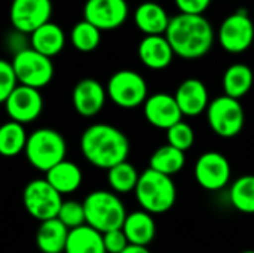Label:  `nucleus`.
<instances>
[{"label": "nucleus", "instance_id": "nucleus-1", "mask_svg": "<svg viewBox=\"0 0 254 253\" xmlns=\"http://www.w3.org/2000/svg\"><path fill=\"white\" fill-rule=\"evenodd\" d=\"M165 37L174 55L196 60L210 52L214 43V30L204 15L179 13L170 19Z\"/></svg>", "mask_w": 254, "mask_h": 253}, {"label": "nucleus", "instance_id": "nucleus-2", "mask_svg": "<svg viewBox=\"0 0 254 253\" xmlns=\"http://www.w3.org/2000/svg\"><path fill=\"white\" fill-rule=\"evenodd\" d=\"M80 151L85 160L97 169L110 170L127 161L129 140L124 131L109 124H92L80 137Z\"/></svg>", "mask_w": 254, "mask_h": 253}, {"label": "nucleus", "instance_id": "nucleus-3", "mask_svg": "<svg viewBox=\"0 0 254 253\" xmlns=\"http://www.w3.org/2000/svg\"><path fill=\"white\" fill-rule=\"evenodd\" d=\"M134 194L141 210L150 215L167 213L173 209L177 200V189L173 179L152 169L140 173Z\"/></svg>", "mask_w": 254, "mask_h": 253}, {"label": "nucleus", "instance_id": "nucleus-4", "mask_svg": "<svg viewBox=\"0 0 254 253\" xmlns=\"http://www.w3.org/2000/svg\"><path fill=\"white\" fill-rule=\"evenodd\" d=\"M82 203L85 209L86 225L101 234L122 228L128 215L122 200L112 191H92Z\"/></svg>", "mask_w": 254, "mask_h": 253}, {"label": "nucleus", "instance_id": "nucleus-5", "mask_svg": "<svg viewBox=\"0 0 254 253\" xmlns=\"http://www.w3.org/2000/svg\"><path fill=\"white\" fill-rule=\"evenodd\" d=\"M24 154L31 167L48 173L52 167L65 160L67 145L60 131L37 128L28 136Z\"/></svg>", "mask_w": 254, "mask_h": 253}, {"label": "nucleus", "instance_id": "nucleus-6", "mask_svg": "<svg viewBox=\"0 0 254 253\" xmlns=\"http://www.w3.org/2000/svg\"><path fill=\"white\" fill-rule=\"evenodd\" d=\"M205 112L210 128L219 137L232 139L244 128L246 112L240 100L223 94L211 100Z\"/></svg>", "mask_w": 254, "mask_h": 253}, {"label": "nucleus", "instance_id": "nucleus-7", "mask_svg": "<svg viewBox=\"0 0 254 253\" xmlns=\"http://www.w3.org/2000/svg\"><path fill=\"white\" fill-rule=\"evenodd\" d=\"M12 67L18 81V85L40 89L46 86L54 78L52 58L42 55L33 48L16 52L12 58Z\"/></svg>", "mask_w": 254, "mask_h": 253}, {"label": "nucleus", "instance_id": "nucleus-8", "mask_svg": "<svg viewBox=\"0 0 254 253\" xmlns=\"http://www.w3.org/2000/svg\"><path fill=\"white\" fill-rule=\"evenodd\" d=\"M107 97L122 109L143 106L147 100V84L144 78L134 70H118L106 85Z\"/></svg>", "mask_w": 254, "mask_h": 253}, {"label": "nucleus", "instance_id": "nucleus-9", "mask_svg": "<svg viewBox=\"0 0 254 253\" xmlns=\"http://www.w3.org/2000/svg\"><path fill=\"white\" fill-rule=\"evenodd\" d=\"M63 201V195L46 179L30 180L22 191V204L27 213L39 222L57 218Z\"/></svg>", "mask_w": 254, "mask_h": 253}, {"label": "nucleus", "instance_id": "nucleus-10", "mask_svg": "<svg viewBox=\"0 0 254 253\" xmlns=\"http://www.w3.org/2000/svg\"><path fill=\"white\" fill-rule=\"evenodd\" d=\"M219 42L229 54L246 52L254 43V22L247 12L240 10L223 19L219 28Z\"/></svg>", "mask_w": 254, "mask_h": 253}, {"label": "nucleus", "instance_id": "nucleus-11", "mask_svg": "<svg viewBox=\"0 0 254 253\" xmlns=\"http://www.w3.org/2000/svg\"><path fill=\"white\" fill-rule=\"evenodd\" d=\"M52 16L51 0H12L9 19L13 30L31 34L34 30L49 22Z\"/></svg>", "mask_w": 254, "mask_h": 253}, {"label": "nucleus", "instance_id": "nucleus-12", "mask_svg": "<svg viewBox=\"0 0 254 253\" xmlns=\"http://www.w3.org/2000/svg\"><path fill=\"white\" fill-rule=\"evenodd\" d=\"M193 174L201 188L216 192L223 189L229 183L232 174L231 163L223 154L208 151L196 160Z\"/></svg>", "mask_w": 254, "mask_h": 253}, {"label": "nucleus", "instance_id": "nucleus-13", "mask_svg": "<svg viewBox=\"0 0 254 253\" xmlns=\"http://www.w3.org/2000/svg\"><path fill=\"white\" fill-rule=\"evenodd\" d=\"M129 13L127 0H86L83 19L95 25L100 31L121 27Z\"/></svg>", "mask_w": 254, "mask_h": 253}, {"label": "nucleus", "instance_id": "nucleus-14", "mask_svg": "<svg viewBox=\"0 0 254 253\" xmlns=\"http://www.w3.org/2000/svg\"><path fill=\"white\" fill-rule=\"evenodd\" d=\"M4 109L10 121L22 125L33 122L43 110V97L40 89L18 85L4 101Z\"/></svg>", "mask_w": 254, "mask_h": 253}, {"label": "nucleus", "instance_id": "nucleus-15", "mask_svg": "<svg viewBox=\"0 0 254 253\" xmlns=\"http://www.w3.org/2000/svg\"><path fill=\"white\" fill-rule=\"evenodd\" d=\"M143 113L150 125L165 131L177 122L183 121V115L174 95L167 92H156L149 95L143 104Z\"/></svg>", "mask_w": 254, "mask_h": 253}, {"label": "nucleus", "instance_id": "nucleus-16", "mask_svg": "<svg viewBox=\"0 0 254 253\" xmlns=\"http://www.w3.org/2000/svg\"><path fill=\"white\" fill-rule=\"evenodd\" d=\"M107 100L106 88L92 78L80 79L71 92V101L74 110L83 118H92L98 115Z\"/></svg>", "mask_w": 254, "mask_h": 253}, {"label": "nucleus", "instance_id": "nucleus-17", "mask_svg": "<svg viewBox=\"0 0 254 253\" xmlns=\"http://www.w3.org/2000/svg\"><path fill=\"white\" fill-rule=\"evenodd\" d=\"M174 98L183 116H199L210 104V95L205 84L199 79H185L176 89Z\"/></svg>", "mask_w": 254, "mask_h": 253}, {"label": "nucleus", "instance_id": "nucleus-18", "mask_svg": "<svg viewBox=\"0 0 254 253\" xmlns=\"http://www.w3.org/2000/svg\"><path fill=\"white\" fill-rule=\"evenodd\" d=\"M138 58L150 70H164L173 63L174 52L165 34L144 36L138 43Z\"/></svg>", "mask_w": 254, "mask_h": 253}, {"label": "nucleus", "instance_id": "nucleus-19", "mask_svg": "<svg viewBox=\"0 0 254 253\" xmlns=\"http://www.w3.org/2000/svg\"><path fill=\"white\" fill-rule=\"evenodd\" d=\"M170 19L167 10L156 1H144L138 4L134 13V22L144 36L165 34Z\"/></svg>", "mask_w": 254, "mask_h": 253}, {"label": "nucleus", "instance_id": "nucleus-20", "mask_svg": "<svg viewBox=\"0 0 254 253\" xmlns=\"http://www.w3.org/2000/svg\"><path fill=\"white\" fill-rule=\"evenodd\" d=\"M122 231L129 245L147 248L156 236V224L153 215L144 210L128 213L122 225Z\"/></svg>", "mask_w": 254, "mask_h": 253}, {"label": "nucleus", "instance_id": "nucleus-21", "mask_svg": "<svg viewBox=\"0 0 254 253\" xmlns=\"http://www.w3.org/2000/svg\"><path fill=\"white\" fill-rule=\"evenodd\" d=\"M64 46H65L64 30L52 21L43 24L42 27H39L30 34V48L49 58L58 55L64 49Z\"/></svg>", "mask_w": 254, "mask_h": 253}, {"label": "nucleus", "instance_id": "nucleus-22", "mask_svg": "<svg viewBox=\"0 0 254 253\" xmlns=\"http://www.w3.org/2000/svg\"><path fill=\"white\" fill-rule=\"evenodd\" d=\"M70 230L58 218L40 222L36 233V245L42 253H64Z\"/></svg>", "mask_w": 254, "mask_h": 253}, {"label": "nucleus", "instance_id": "nucleus-23", "mask_svg": "<svg viewBox=\"0 0 254 253\" xmlns=\"http://www.w3.org/2000/svg\"><path fill=\"white\" fill-rule=\"evenodd\" d=\"M45 174H46L45 179L48 180V183L61 195H67V194L77 191L83 180L80 167L67 160L61 161Z\"/></svg>", "mask_w": 254, "mask_h": 253}, {"label": "nucleus", "instance_id": "nucleus-24", "mask_svg": "<svg viewBox=\"0 0 254 253\" xmlns=\"http://www.w3.org/2000/svg\"><path fill=\"white\" fill-rule=\"evenodd\" d=\"M254 82L253 70L244 63L231 64L223 75V89L225 95L232 97L235 100H241L246 97Z\"/></svg>", "mask_w": 254, "mask_h": 253}, {"label": "nucleus", "instance_id": "nucleus-25", "mask_svg": "<svg viewBox=\"0 0 254 253\" xmlns=\"http://www.w3.org/2000/svg\"><path fill=\"white\" fill-rule=\"evenodd\" d=\"M64 253H106L103 234L88 225L70 230Z\"/></svg>", "mask_w": 254, "mask_h": 253}, {"label": "nucleus", "instance_id": "nucleus-26", "mask_svg": "<svg viewBox=\"0 0 254 253\" xmlns=\"http://www.w3.org/2000/svg\"><path fill=\"white\" fill-rule=\"evenodd\" d=\"M186 164V155L185 152L170 146V145H164L161 148H158L150 160H149V169L165 174V176H174L179 171L183 170Z\"/></svg>", "mask_w": 254, "mask_h": 253}, {"label": "nucleus", "instance_id": "nucleus-27", "mask_svg": "<svg viewBox=\"0 0 254 253\" xmlns=\"http://www.w3.org/2000/svg\"><path fill=\"white\" fill-rule=\"evenodd\" d=\"M28 134L22 124L7 121L0 125V155L12 158L24 152Z\"/></svg>", "mask_w": 254, "mask_h": 253}, {"label": "nucleus", "instance_id": "nucleus-28", "mask_svg": "<svg viewBox=\"0 0 254 253\" xmlns=\"http://www.w3.org/2000/svg\"><path fill=\"white\" fill-rule=\"evenodd\" d=\"M138 179H140V173L128 161H124V163L112 167L110 170H107L109 186L112 188V191L115 194L132 192L138 183Z\"/></svg>", "mask_w": 254, "mask_h": 253}, {"label": "nucleus", "instance_id": "nucleus-29", "mask_svg": "<svg viewBox=\"0 0 254 253\" xmlns=\"http://www.w3.org/2000/svg\"><path fill=\"white\" fill-rule=\"evenodd\" d=\"M232 206L246 215H254V174H246L234 180L229 189Z\"/></svg>", "mask_w": 254, "mask_h": 253}, {"label": "nucleus", "instance_id": "nucleus-30", "mask_svg": "<svg viewBox=\"0 0 254 253\" xmlns=\"http://www.w3.org/2000/svg\"><path fill=\"white\" fill-rule=\"evenodd\" d=\"M70 42L79 52H92L101 42V31L86 19H82L73 25L70 31Z\"/></svg>", "mask_w": 254, "mask_h": 253}, {"label": "nucleus", "instance_id": "nucleus-31", "mask_svg": "<svg viewBox=\"0 0 254 253\" xmlns=\"http://www.w3.org/2000/svg\"><path fill=\"white\" fill-rule=\"evenodd\" d=\"M193 143H195V131L188 122L180 121L167 130V145L182 152H186L193 146Z\"/></svg>", "mask_w": 254, "mask_h": 253}, {"label": "nucleus", "instance_id": "nucleus-32", "mask_svg": "<svg viewBox=\"0 0 254 253\" xmlns=\"http://www.w3.org/2000/svg\"><path fill=\"white\" fill-rule=\"evenodd\" d=\"M57 218L68 230H74V228H79L82 225H86L83 203L76 201V200H65V201H63Z\"/></svg>", "mask_w": 254, "mask_h": 253}, {"label": "nucleus", "instance_id": "nucleus-33", "mask_svg": "<svg viewBox=\"0 0 254 253\" xmlns=\"http://www.w3.org/2000/svg\"><path fill=\"white\" fill-rule=\"evenodd\" d=\"M16 86H18V81L12 63L0 58V104H4V101Z\"/></svg>", "mask_w": 254, "mask_h": 253}, {"label": "nucleus", "instance_id": "nucleus-34", "mask_svg": "<svg viewBox=\"0 0 254 253\" xmlns=\"http://www.w3.org/2000/svg\"><path fill=\"white\" fill-rule=\"evenodd\" d=\"M103 243H104L106 253L124 252L129 245L125 234H124V231H122V228L104 233L103 234Z\"/></svg>", "mask_w": 254, "mask_h": 253}, {"label": "nucleus", "instance_id": "nucleus-35", "mask_svg": "<svg viewBox=\"0 0 254 253\" xmlns=\"http://www.w3.org/2000/svg\"><path fill=\"white\" fill-rule=\"evenodd\" d=\"M180 13L188 15H204V12L210 7L211 0H174Z\"/></svg>", "mask_w": 254, "mask_h": 253}, {"label": "nucleus", "instance_id": "nucleus-36", "mask_svg": "<svg viewBox=\"0 0 254 253\" xmlns=\"http://www.w3.org/2000/svg\"><path fill=\"white\" fill-rule=\"evenodd\" d=\"M121 253H152L146 246H135V245H128V248Z\"/></svg>", "mask_w": 254, "mask_h": 253}, {"label": "nucleus", "instance_id": "nucleus-37", "mask_svg": "<svg viewBox=\"0 0 254 253\" xmlns=\"http://www.w3.org/2000/svg\"><path fill=\"white\" fill-rule=\"evenodd\" d=\"M241 253H254V251H244V252Z\"/></svg>", "mask_w": 254, "mask_h": 253}]
</instances>
